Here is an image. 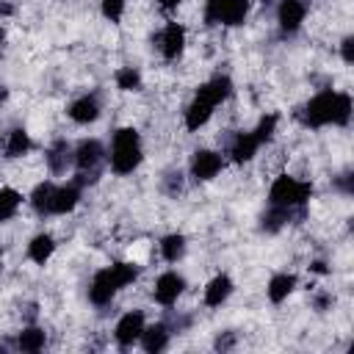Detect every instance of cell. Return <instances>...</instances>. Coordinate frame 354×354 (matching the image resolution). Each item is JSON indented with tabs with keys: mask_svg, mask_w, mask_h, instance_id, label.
Here are the masks:
<instances>
[{
	"mask_svg": "<svg viewBox=\"0 0 354 354\" xmlns=\"http://www.w3.org/2000/svg\"><path fill=\"white\" fill-rule=\"evenodd\" d=\"M113 80H116V88H119V91H138V88H141V72L133 69V66L116 69Z\"/></svg>",
	"mask_w": 354,
	"mask_h": 354,
	"instance_id": "83f0119b",
	"label": "cell"
},
{
	"mask_svg": "<svg viewBox=\"0 0 354 354\" xmlns=\"http://www.w3.org/2000/svg\"><path fill=\"white\" fill-rule=\"evenodd\" d=\"M232 279L227 274H216L207 285H205V304L207 307H221L230 296H232Z\"/></svg>",
	"mask_w": 354,
	"mask_h": 354,
	"instance_id": "ffe728a7",
	"label": "cell"
},
{
	"mask_svg": "<svg viewBox=\"0 0 354 354\" xmlns=\"http://www.w3.org/2000/svg\"><path fill=\"white\" fill-rule=\"evenodd\" d=\"M44 343H47V332L41 329V326H25L19 335H17V340H14V348L17 351H25V354H36V351H41L44 348Z\"/></svg>",
	"mask_w": 354,
	"mask_h": 354,
	"instance_id": "7402d4cb",
	"label": "cell"
},
{
	"mask_svg": "<svg viewBox=\"0 0 354 354\" xmlns=\"http://www.w3.org/2000/svg\"><path fill=\"white\" fill-rule=\"evenodd\" d=\"M310 271H315V274H329V268H326V263H324V260L310 263Z\"/></svg>",
	"mask_w": 354,
	"mask_h": 354,
	"instance_id": "d590c367",
	"label": "cell"
},
{
	"mask_svg": "<svg viewBox=\"0 0 354 354\" xmlns=\"http://www.w3.org/2000/svg\"><path fill=\"white\" fill-rule=\"evenodd\" d=\"M169 337H171V326H169L166 321H158V324H152V326H144L138 343H141V348H144L147 354H158V351H163V348L169 346Z\"/></svg>",
	"mask_w": 354,
	"mask_h": 354,
	"instance_id": "e0dca14e",
	"label": "cell"
},
{
	"mask_svg": "<svg viewBox=\"0 0 354 354\" xmlns=\"http://www.w3.org/2000/svg\"><path fill=\"white\" fill-rule=\"evenodd\" d=\"M304 213H307V207H277V205H268L266 213L260 216V230L268 232V235H274L282 227H288L293 221H301Z\"/></svg>",
	"mask_w": 354,
	"mask_h": 354,
	"instance_id": "30bf717a",
	"label": "cell"
},
{
	"mask_svg": "<svg viewBox=\"0 0 354 354\" xmlns=\"http://www.w3.org/2000/svg\"><path fill=\"white\" fill-rule=\"evenodd\" d=\"M22 205V194L17 188H0V224L14 218Z\"/></svg>",
	"mask_w": 354,
	"mask_h": 354,
	"instance_id": "4316f807",
	"label": "cell"
},
{
	"mask_svg": "<svg viewBox=\"0 0 354 354\" xmlns=\"http://www.w3.org/2000/svg\"><path fill=\"white\" fill-rule=\"evenodd\" d=\"M235 343H238V335L235 332H218V337L213 340V348L216 351H230V348H235Z\"/></svg>",
	"mask_w": 354,
	"mask_h": 354,
	"instance_id": "1f68e13d",
	"label": "cell"
},
{
	"mask_svg": "<svg viewBox=\"0 0 354 354\" xmlns=\"http://www.w3.org/2000/svg\"><path fill=\"white\" fill-rule=\"evenodd\" d=\"M11 11H14V8H11V6H8V3H0V14H3V17H8V14H11Z\"/></svg>",
	"mask_w": 354,
	"mask_h": 354,
	"instance_id": "74e56055",
	"label": "cell"
},
{
	"mask_svg": "<svg viewBox=\"0 0 354 354\" xmlns=\"http://www.w3.org/2000/svg\"><path fill=\"white\" fill-rule=\"evenodd\" d=\"M141 158H144V149H141L138 130L136 127H119L111 138V155H108L111 171L119 177L133 174L141 166Z\"/></svg>",
	"mask_w": 354,
	"mask_h": 354,
	"instance_id": "7a4b0ae2",
	"label": "cell"
},
{
	"mask_svg": "<svg viewBox=\"0 0 354 354\" xmlns=\"http://www.w3.org/2000/svg\"><path fill=\"white\" fill-rule=\"evenodd\" d=\"M296 116L304 127H326V124L346 127L351 122V97L346 91H332V88L318 91L310 102L301 105Z\"/></svg>",
	"mask_w": 354,
	"mask_h": 354,
	"instance_id": "6da1fadb",
	"label": "cell"
},
{
	"mask_svg": "<svg viewBox=\"0 0 354 354\" xmlns=\"http://www.w3.org/2000/svg\"><path fill=\"white\" fill-rule=\"evenodd\" d=\"M246 17H249V0H205L202 19L207 28H216V25L238 28L243 25Z\"/></svg>",
	"mask_w": 354,
	"mask_h": 354,
	"instance_id": "5b68a950",
	"label": "cell"
},
{
	"mask_svg": "<svg viewBox=\"0 0 354 354\" xmlns=\"http://www.w3.org/2000/svg\"><path fill=\"white\" fill-rule=\"evenodd\" d=\"M313 196V183L296 180L290 174H279L268 188V205L277 207H307Z\"/></svg>",
	"mask_w": 354,
	"mask_h": 354,
	"instance_id": "277c9868",
	"label": "cell"
},
{
	"mask_svg": "<svg viewBox=\"0 0 354 354\" xmlns=\"http://www.w3.org/2000/svg\"><path fill=\"white\" fill-rule=\"evenodd\" d=\"M66 113H69V119L75 124H91V122H97L100 119V100H97V94H83V97L72 100V105H69Z\"/></svg>",
	"mask_w": 354,
	"mask_h": 354,
	"instance_id": "2e32d148",
	"label": "cell"
},
{
	"mask_svg": "<svg viewBox=\"0 0 354 354\" xmlns=\"http://www.w3.org/2000/svg\"><path fill=\"white\" fill-rule=\"evenodd\" d=\"M304 17H307V3L304 0H282L279 8H277V22H279L282 36L299 33Z\"/></svg>",
	"mask_w": 354,
	"mask_h": 354,
	"instance_id": "8fae6325",
	"label": "cell"
},
{
	"mask_svg": "<svg viewBox=\"0 0 354 354\" xmlns=\"http://www.w3.org/2000/svg\"><path fill=\"white\" fill-rule=\"evenodd\" d=\"M160 188H163L166 196L183 194V171H180V169H169V171L163 174V180H160Z\"/></svg>",
	"mask_w": 354,
	"mask_h": 354,
	"instance_id": "f546056e",
	"label": "cell"
},
{
	"mask_svg": "<svg viewBox=\"0 0 354 354\" xmlns=\"http://www.w3.org/2000/svg\"><path fill=\"white\" fill-rule=\"evenodd\" d=\"M158 47L166 61H177L185 50V28L180 22H166V28L158 36Z\"/></svg>",
	"mask_w": 354,
	"mask_h": 354,
	"instance_id": "7c38bea8",
	"label": "cell"
},
{
	"mask_svg": "<svg viewBox=\"0 0 354 354\" xmlns=\"http://www.w3.org/2000/svg\"><path fill=\"white\" fill-rule=\"evenodd\" d=\"M257 149H260L257 138L252 136V130H246V133H235L230 138V149L227 152H230V158L235 163H246V160H252L257 155Z\"/></svg>",
	"mask_w": 354,
	"mask_h": 354,
	"instance_id": "ac0fdd59",
	"label": "cell"
},
{
	"mask_svg": "<svg viewBox=\"0 0 354 354\" xmlns=\"http://www.w3.org/2000/svg\"><path fill=\"white\" fill-rule=\"evenodd\" d=\"M277 124H279V116H277V113H266V116H260L257 127L252 130V136L257 138V144H260V147H263V144H268V141L274 138Z\"/></svg>",
	"mask_w": 354,
	"mask_h": 354,
	"instance_id": "f1b7e54d",
	"label": "cell"
},
{
	"mask_svg": "<svg viewBox=\"0 0 354 354\" xmlns=\"http://www.w3.org/2000/svg\"><path fill=\"white\" fill-rule=\"evenodd\" d=\"M230 94H232V80H230L227 75H213L210 80H205V83L196 88V97L205 100V102H210L213 108L221 105L224 100H230Z\"/></svg>",
	"mask_w": 354,
	"mask_h": 354,
	"instance_id": "5bb4252c",
	"label": "cell"
},
{
	"mask_svg": "<svg viewBox=\"0 0 354 354\" xmlns=\"http://www.w3.org/2000/svg\"><path fill=\"white\" fill-rule=\"evenodd\" d=\"M335 188H337V191H343V194L348 196V194L354 191V188H351V174L346 171V174H340V177H335Z\"/></svg>",
	"mask_w": 354,
	"mask_h": 354,
	"instance_id": "836d02e7",
	"label": "cell"
},
{
	"mask_svg": "<svg viewBox=\"0 0 354 354\" xmlns=\"http://www.w3.org/2000/svg\"><path fill=\"white\" fill-rule=\"evenodd\" d=\"M260 3H266V6H268V3H271V0H260Z\"/></svg>",
	"mask_w": 354,
	"mask_h": 354,
	"instance_id": "f35d334b",
	"label": "cell"
},
{
	"mask_svg": "<svg viewBox=\"0 0 354 354\" xmlns=\"http://www.w3.org/2000/svg\"><path fill=\"white\" fill-rule=\"evenodd\" d=\"M340 55H343L346 64H354V36H346L340 41Z\"/></svg>",
	"mask_w": 354,
	"mask_h": 354,
	"instance_id": "d6a6232c",
	"label": "cell"
},
{
	"mask_svg": "<svg viewBox=\"0 0 354 354\" xmlns=\"http://www.w3.org/2000/svg\"><path fill=\"white\" fill-rule=\"evenodd\" d=\"M296 285H299V279H296V274H288V271H282V274H274L271 279H268V288H266V296H268V301L271 304H282L293 290H296Z\"/></svg>",
	"mask_w": 354,
	"mask_h": 354,
	"instance_id": "d6986e66",
	"label": "cell"
},
{
	"mask_svg": "<svg viewBox=\"0 0 354 354\" xmlns=\"http://www.w3.org/2000/svg\"><path fill=\"white\" fill-rule=\"evenodd\" d=\"M210 116H213V105L205 102V100H199V97H194V100L188 102V108H185V116H183L185 130L196 133L199 127H205V124L210 122Z\"/></svg>",
	"mask_w": 354,
	"mask_h": 354,
	"instance_id": "44dd1931",
	"label": "cell"
},
{
	"mask_svg": "<svg viewBox=\"0 0 354 354\" xmlns=\"http://www.w3.org/2000/svg\"><path fill=\"white\" fill-rule=\"evenodd\" d=\"M221 169H224V158H221L218 152H213V149H196V152L191 155V163H188V171H191V177H194L196 183L213 180Z\"/></svg>",
	"mask_w": 354,
	"mask_h": 354,
	"instance_id": "52a82bcc",
	"label": "cell"
},
{
	"mask_svg": "<svg viewBox=\"0 0 354 354\" xmlns=\"http://www.w3.org/2000/svg\"><path fill=\"white\" fill-rule=\"evenodd\" d=\"M100 11L108 22H119L122 14H124V0H102L100 3Z\"/></svg>",
	"mask_w": 354,
	"mask_h": 354,
	"instance_id": "4dcf8cb0",
	"label": "cell"
},
{
	"mask_svg": "<svg viewBox=\"0 0 354 354\" xmlns=\"http://www.w3.org/2000/svg\"><path fill=\"white\" fill-rule=\"evenodd\" d=\"M53 252H55V238L50 232H39L28 243V260H33L36 266H44L53 257Z\"/></svg>",
	"mask_w": 354,
	"mask_h": 354,
	"instance_id": "603a6c76",
	"label": "cell"
},
{
	"mask_svg": "<svg viewBox=\"0 0 354 354\" xmlns=\"http://www.w3.org/2000/svg\"><path fill=\"white\" fill-rule=\"evenodd\" d=\"M332 301H335V299H332L329 293H315V299H313V304H315V310H318V313L329 310V307H332Z\"/></svg>",
	"mask_w": 354,
	"mask_h": 354,
	"instance_id": "e575fe53",
	"label": "cell"
},
{
	"mask_svg": "<svg viewBox=\"0 0 354 354\" xmlns=\"http://www.w3.org/2000/svg\"><path fill=\"white\" fill-rule=\"evenodd\" d=\"M44 160H47L50 174H55V177H58V174H66V171L75 166V147H72L69 141L58 138V141H53V144L47 147Z\"/></svg>",
	"mask_w": 354,
	"mask_h": 354,
	"instance_id": "4fadbf2b",
	"label": "cell"
},
{
	"mask_svg": "<svg viewBox=\"0 0 354 354\" xmlns=\"http://www.w3.org/2000/svg\"><path fill=\"white\" fill-rule=\"evenodd\" d=\"M30 136H28V130L25 127H14L11 133H8V138H6V158H22V155H28L30 152Z\"/></svg>",
	"mask_w": 354,
	"mask_h": 354,
	"instance_id": "d4e9b609",
	"label": "cell"
},
{
	"mask_svg": "<svg viewBox=\"0 0 354 354\" xmlns=\"http://www.w3.org/2000/svg\"><path fill=\"white\" fill-rule=\"evenodd\" d=\"M0 41H3V28H0Z\"/></svg>",
	"mask_w": 354,
	"mask_h": 354,
	"instance_id": "60d3db41",
	"label": "cell"
},
{
	"mask_svg": "<svg viewBox=\"0 0 354 354\" xmlns=\"http://www.w3.org/2000/svg\"><path fill=\"white\" fill-rule=\"evenodd\" d=\"M180 3H183V0H158V6H160V8H166V11H174Z\"/></svg>",
	"mask_w": 354,
	"mask_h": 354,
	"instance_id": "8d00e7d4",
	"label": "cell"
},
{
	"mask_svg": "<svg viewBox=\"0 0 354 354\" xmlns=\"http://www.w3.org/2000/svg\"><path fill=\"white\" fill-rule=\"evenodd\" d=\"M185 290V277L177 274V271H163L158 279H155V288H152V299L160 304V307H171Z\"/></svg>",
	"mask_w": 354,
	"mask_h": 354,
	"instance_id": "ba28073f",
	"label": "cell"
},
{
	"mask_svg": "<svg viewBox=\"0 0 354 354\" xmlns=\"http://www.w3.org/2000/svg\"><path fill=\"white\" fill-rule=\"evenodd\" d=\"M108 155H105V147L97 141V138H83L77 147H75V183L83 188V185H94L102 174V166H105Z\"/></svg>",
	"mask_w": 354,
	"mask_h": 354,
	"instance_id": "3957f363",
	"label": "cell"
},
{
	"mask_svg": "<svg viewBox=\"0 0 354 354\" xmlns=\"http://www.w3.org/2000/svg\"><path fill=\"white\" fill-rule=\"evenodd\" d=\"M0 271H3V257H0Z\"/></svg>",
	"mask_w": 354,
	"mask_h": 354,
	"instance_id": "ab89813d",
	"label": "cell"
},
{
	"mask_svg": "<svg viewBox=\"0 0 354 354\" xmlns=\"http://www.w3.org/2000/svg\"><path fill=\"white\" fill-rule=\"evenodd\" d=\"M53 191H55V183L53 180H44V183H39L33 191H30V196H28V202H30V207L39 213V216H50V202H53Z\"/></svg>",
	"mask_w": 354,
	"mask_h": 354,
	"instance_id": "cb8c5ba5",
	"label": "cell"
},
{
	"mask_svg": "<svg viewBox=\"0 0 354 354\" xmlns=\"http://www.w3.org/2000/svg\"><path fill=\"white\" fill-rule=\"evenodd\" d=\"M119 290H122V282H119L113 266H105V268H100V271L94 274V279H91V285H88V301H91L94 307H105V304L113 301V296H116Z\"/></svg>",
	"mask_w": 354,
	"mask_h": 354,
	"instance_id": "8992f818",
	"label": "cell"
},
{
	"mask_svg": "<svg viewBox=\"0 0 354 354\" xmlns=\"http://www.w3.org/2000/svg\"><path fill=\"white\" fill-rule=\"evenodd\" d=\"M80 202V185L72 180V183H64V185H55L53 191V202H50V216H64V213H72Z\"/></svg>",
	"mask_w": 354,
	"mask_h": 354,
	"instance_id": "9a60e30c",
	"label": "cell"
},
{
	"mask_svg": "<svg viewBox=\"0 0 354 354\" xmlns=\"http://www.w3.org/2000/svg\"><path fill=\"white\" fill-rule=\"evenodd\" d=\"M160 254L166 263H180L185 257V235L180 232H169L160 238Z\"/></svg>",
	"mask_w": 354,
	"mask_h": 354,
	"instance_id": "484cf974",
	"label": "cell"
},
{
	"mask_svg": "<svg viewBox=\"0 0 354 354\" xmlns=\"http://www.w3.org/2000/svg\"><path fill=\"white\" fill-rule=\"evenodd\" d=\"M144 326H147V324H144V313H141V310H130V313H124V315L116 321V326H113V340L119 343V348H130V346L138 343Z\"/></svg>",
	"mask_w": 354,
	"mask_h": 354,
	"instance_id": "9c48e42d",
	"label": "cell"
}]
</instances>
